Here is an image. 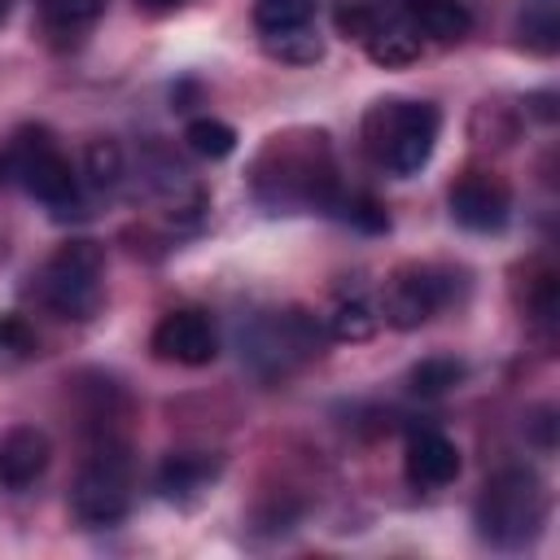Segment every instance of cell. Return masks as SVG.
Wrapping results in <instances>:
<instances>
[{
  "instance_id": "obj_19",
  "label": "cell",
  "mask_w": 560,
  "mask_h": 560,
  "mask_svg": "<svg viewBox=\"0 0 560 560\" xmlns=\"http://www.w3.org/2000/svg\"><path fill=\"white\" fill-rule=\"evenodd\" d=\"M184 144H188L197 158L223 162V158H232V153H236V127H232V122H223V118L201 114V118H192V122L184 127Z\"/></svg>"
},
{
  "instance_id": "obj_7",
  "label": "cell",
  "mask_w": 560,
  "mask_h": 560,
  "mask_svg": "<svg viewBox=\"0 0 560 560\" xmlns=\"http://www.w3.org/2000/svg\"><path fill=\"white\" fill-rule=\"evenodd\" d=\"M35 298L57 319H92L105 302V249L83 236L57 245L35 271Z\"/></svg>"
},
{
  "instance_id": "obj_9",
  "label": "cell",
  "mask_w": 560,
  "mask_h": 560,
  "mask_svg": "<svg viewBox=\"0 0 560 560\" xmlns=\"http://www.w3.org/2000/svg\"><path fill=\"white\" fill-rule=\"evenodd\" d=\"M446 206L464 232H503L512 219V184L494 171H464L446 188Z\"/></svg>"
},
{
  "instance_id": "obj_27",
  "label": "cell",
  "mask_w": 560,
  "mask_h": 560,
  "mask_svg": "<svg viewBox=\"0 0 560 560\" xmlns=\"http://www.w3.org/2000/svg\"><path fill=\"white\" fill-rule=\"evenodd\" d=\"M372 22H376V9H368L363 0H346V4L337 9V31H341L346 39H363Z\"/></svg>"
},
{
  "instance_id": "obj_21",
  "label": "cell",
  "mask_w": 560,
  "mask_h": 560,
  "mask_svg": "<svg viewBox=\"0 0 560 560\" xmlns=\"http://www.w3.org/2000/svg\"><path fill=\"white\" fill-rule=\"evenodd\" d=\"M262 48H267L276 61H284V66H311V61H319V57H324V39L315 35V26L271 35V39H262Z\"/></svg>"
},
{
  "instance_id": "obj_10",
  "label": "cell",
  "mask_w": 560,
  "mask_h": 560,
  "mask_svg": "<svg viewBox=\"0 0 560 560\" xmlns=\"http://www.w3.org/2000/svg\"><path fill=\"white\" fill-rule=\"evenodd\" d=\"M149 350H153V359H162V363L206 368V363H214V354H219V328H214V319H210L206 311H192V306L166 311V315L153 324V332H149Z\"/></svg>"
},
{
  "instance_id": "obj_24",
  "label": "cell",
  "mask_w": 560,
  "mask_h": 560,
  "mask_svg": "<svg viewBox=\"0 0 560 560\" xmlns=\"http://www.w3.org/2000/svg\"><path fill=\"white\" fill-rule=\"evenodd\" d=\"M332 219H341V223H350V228H359V232H385V228H389L385 206L372 201L368 192H346V197L337 201Z\"/></svg>"
},
{
  "instance_id": "obj_13",
  "label": "cell",
  "mask_w": 560,
  "mask_h": 560,
  "mask_svg": "<svg viewBox=\"0 0 560 560\" xmlns=\"http://www.w3.org/2000/svg\"><path fill=\"white\" fill-rule=\"evenodd\" d=\"M219 472H223L219 451H171L158 464V494L171 503H192L219 481Z\"/></svg>"
},
{
  "instance_id": "obj_18",
  "label": "cell",
  "mask_w": 560,
  "mask_h": 560,
  "mask_svg": "<svg viewBox=\"0 0 560 560\" xmlns=\"http://www.w3.org/2000/svg\"><path fill=\"white\" fill-rule=\"evenodd\" d=\"M464 376H468V368H464L455 354H429V359H420V363L407 372V385H411V394H420V398H442V394H451Z\"/></svg>"
},
{
  "instance_id": "obj_28",
  "label": "cell",
  "mask_w": 560,
  "mask_h": 560,
  "mask_svg": "<svg viewBox=\"0 0 560 560\" xmlns=\"http://www.w3.org/2000/svg\"><path fill=\"white\" fill-rule=\"evenodd\" d=\"M140 9H149V13H166V9H175V4H184V0H136Z\"/></svg>"
},
{
  "instance_id": "obj_23",
  "label": "cell",
  "mask_w": 560,
  "mask_h": 560,
  "mask_svg": "<svg viewBox=\"0 0 560 560\" xmlns=\"http://www.w3.org/2000/svg\"><path fill=\"white\" fill-rule=\"evenodd\" d=\"M122 149H118V140H92L88 149H83V175L105 192V188H118V179H122Z\"/></svg>"
},
{
  "instance_id": "obj_25",
  "label": "cell",
  "mask_w": 560,
  "mask_h": 560,
  "mask_svg": "<svg viewBox=\"0 0 560 560\" xmlns=\"http://www.w3.org/2000/svg\"><path fill=\"white\" fill-rule=\"evenodd\" d=\"M31 354H35V332L26 328V319L0 315V368L4 363H22Z\"/></svg>"
},
{
  "instance_id": "obj_14",
  "label": "cell",
  "mask_w": 560,
  "mask_h": 560,
  "mask_svg": "<svg viewBox=\"0 0 560 560\" xmlns=\"http://www.w3.org/2000/svg\"><path fill=\"white\" fill-rule=\"evenodd\" d=\"M402 18L420 39L459 44L472 31V13L464 0H402Z\"/></svg>"
},
{
  "instance_id": "obj_6",
  "label": "cell",
  "mask_w": 560,
  "mask_h": 560,
  "mask_svg": "<svg viewBox=\"0 0 560 560\" xmlns=\"http://www.w3.org/2000/svg\"><path fill=\"white\" fill-rule=\"evenodd\" d=\"M136 464L122 438H96L70 486V516L88 529H109L131 512Z\"/></svg>"
},
{
  "instance_id": "obj_2",
  "label": "cell",
  "mask_w": 560,
  "mask_h": 560,
  "mask_svg": "<svg viewBox=\"0 0 560 560\" xmlns=\"http://www.w3.org/2000/svg\"><path fill=\"white\" fill-rule=\"evenodd\" d=\"M363 149L385 175H416L429 166L438 136H442V109L433 101H407V96H381L363 114Z\"/></svg>"
},
{
  "instance_id": "obj_22",
  "label": "cell",
  "mask_w": 560,
  "mask_h": 560,
  "mask_svg": "<svg viewBox=\"0 0 560 560\" xmlns=\"http://www.w3.org/2000/svg\"><path fill=\"white\" fill-rule=\"evenodd\" d=\"M39 4H44L48 31H57V35H74L105 13V0H39Z\"/></svg>"
},
{
  "instance_id": "obj_1",
  "label": "cell",
  "mask_w": 560,
  "mask_h": 560,
  "mask_svg": "<svg viewBox=\"0 0 560 560\" xmlns=\"http://www.w3.org/2000/svg\"><path fill=\"white\" fill-rule=\"evenodd\" d=\"M249 188H254V201L271 214H298V210L332 214L346 188L337 179L328 131H315V127L276 131L249 166Z\"/></svg>"
},
{
  "instance_id": "obj_12",
  "label": "cell",
  "mask_w": 560,
  "mask_h": 560,
  "mask_svg": "<svg viewBox=\"0 0 560 560\" xmlns=\"http://www.w3.org/2000/svg\"><path fill=\"white\" fill-rule=\"evenodd\" d=\"M52 464V438L39 424H13L0 438V490L35 486Z\"/></svg>"
},
{
  "instance_id": "obj_5",
  "label": "cell",
  "mask_w": 560,
  "mask_h": 560,
  "mask_svg": "<svg viewBox=\"0 0 560 560\" xmlns=\"http://www.w3.org/2000/svg\"><path fill=\"white\" fill-rule=\"evenodd\" d=\"M324 328L311 311L302 306H280V311H258L241 328V359L249 363L254 376L262 381H284L302 363H311L324 350Z\"/></svg>"
},
{
  "instance_id": "obj_11",
  "label": "cell",
  "mask_w": 560,
  "mask_h": 560,
  "mask_svg": "<svg viewBox=\"0 0 560 560\" xmlns=\"http://www.w3.org/2000/svg\"><path fill=\"white\" fill-rule=\"evenodd\" d=\"M402 472L416 490H442L459 477V446L442 429H411L402 446Z\"/></svg>"
},
{
  "instance_id": "obj_15",
  "label": "cell",
  "mask_w": 560,
  "mask_h": 560,
  "mask_svg": "<svg viewBox=\"0 0 560 560\" xmlns=\"http://www.w3.org/2000/svg\"><path fill=\"white\" fill-rule=\"evenodd\" d=\"M359 44L368 48V57H372L376 66H411V61L420 57V35L407 26L402 13H398V18H381V13H376V22L368 26V35H363Z\"/></svg>"
},
{
  "instance_id": "obj_3",
  "label": "cell",
  "mask_w": 560,
  "mask_h": 560,
  "mask_svg": "<svg viewBox=\"0 0 560 560\" xmlns=\"http://www.w3.org/2000/svg\"><path fill=\"white\" fill-rule=\"evenodd\" d=\"M547 512H551V499H547V486L534 468H499L477 503H472V525H477V538L499 547V551H521L529 547L542 525H547Z\"/></svg>"
},
{
  "instance_id": "obj_17",
  "label": "cell",
  "mask_w": 560,
  "mask_h": 560,
  "mask_svg": "<svg viewBox=\"0 0 560 560\" xmlns=\"http://www.w3.org/2000/svg\"><path fill=\"white\" fill-rule=\"evenodd\" d=\"M381 328V311L368 302V298H341L337 306H332V315H328V337L332 341H368L372 332Z\"/></svg>"
},
{
  "instance_id": "obj_16",
  "label": "cell",
  "mask_w": 560,
  "mask_h": 560,
  "mask_svg": "<svg viewBox=\"0 0 560 560\" xmlns=\"http://www.w3.org/2000/svg\"><path fill=\"white\" fill-rule=\"evenodd\" d=\"M315 13H319V0H254V31L258 39H271V35H284V31H302V26H315Z\"/></svg>"
},
{
  "instance_id": "obj_8",
  "label": "cell",
  "mask_w": 560,
  "mask_h": 560,
  "mask_svg": "<svg viewBox=\"0 0 560 560\" xmlns=\"http://www.w3.org/2000/svg\"><path fill=\"white\" fill-rule=\"evenodd\" d=\"M455 298V271L438 267V262H402L389 271L385 289H381V324L411 332L420 324H429L446 302Z\"/></svg>"
},
{
  "instance_id": "obj_26",
  "label": "cell",
  "mask_w": 560,
  "mask_h": 560,
  "mask_svg": "<svg viewBox=\"0 0 560 560\" xmlns=\"http://www.w3.org/2000/svg\"><path fill=\"white\" fill-rule=\"evenodd\" d=\"M529 311H534L538 324H556V315H560V280H556V271H542V276L534 280Z\"/></svg>"
},
{
  "instance_id": "obj_20",
  "label": "cell",
  "mask_w": 560,
  "mask_h": 560,
  "mask_svg": "<svg viewBox=\"0 0 560 560\" xmlns=\"http://www.w3.org/2000/svg\"><path fill=\"white\" fill-rule=\"evenodd\" d=\"M521 39L538 52H556V44H560V0H525Z\"/></svg>"
},
{
  "instance_id": "obj_4",
  "label": "cell",
  "mask_w": 560,
  "mask_h": 560,
  "mask_svg": "<svg viewBox=\"0 0 560 560\" xmlns=\"http://www.w3.org/2000/svg\"><path fill=\"white\" fill-rule=\"evenodd\" d=\"M0 184L31 192L57 219L79 214V206H83V175L57 149L48 127H22L0 144Z\"/></svg>"
},
{
  "instance_id": "obj_29",
  "label": "cell",
  "mask_w": 560,
  "mask_h": 560,
  "mask_svg": "<svg viewBox=\"0 0 560 560\" xmlns=\"http://www.w3.org/2000/svg\"><path fill=\"white\" fill-rule=\"evenodd\" d=\"M4 13H9V0H0V22H4Z\"/></svg>"
}]
</instances>
